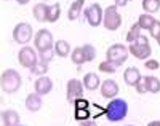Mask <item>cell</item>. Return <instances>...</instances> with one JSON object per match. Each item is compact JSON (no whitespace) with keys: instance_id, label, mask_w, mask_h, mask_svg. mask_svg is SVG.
<instances>
[{"instance_id":"cell-1","label":"cell","mask_w":160,"mask_h":126,"mask_svg":"<svg viewBox=\"0 0 160 126\" xmlns=\"http://www.w3.org/2000/svg\"><path fill=\"white\" fill-rule=\"evenodd\" d=\"M0 85H2L3 93L13 94L21 88L22 78H21L18 70H15V69H7V70H3L2 77H0Z\"/></svg>"},{"instance_id":"cell-2","label":"cell","mask_w":160,"mask_h":126,"mask_svg":"<svg viewBox=\"0 0 160 126\" xmlns=\"http://www.w3.org/2000/svg\"><path fill=\"white\" fill-rule=\"evenodd\" d=\"M128 48L122 43H115L112 46L108 48V51H106V61H111L112 64H115L117 67L122 65L127 59H128Z\"/></svg>"},{"instance_id":"cell-3","label":"cell","mask_w":160,"mask_h":126,"mask_svg":"<svg viewBox=\"0 0 160 126\" xmlns=\"http://www.w3.org/2000/svg\"><path fill=\"white\" fill-rule=\"evenodd\" d=\"M118 7L115 5H109L104 10V18H102V26L108 31H117L120 26H122V16L117 10Z\"/></svg>"},{"instance_id":"cell-4","label":"cell","mask_w":160,"mask_h":126,"mask_svg":"<svg viewBox=\"0 0 160 126\" xmlns=\"http://www.w3.org/2000/svg\"><path fill=\"white\" fill-rule=\"evenodd\" d=\"M83 91H85L83 81H80L78 78H71L68 81V86H66V97H68L69 102L74 104L83 97Z\"/></svg>"},{"instance_id":"cell-5","label":"cell","mask_w":160,"mask_h":126,"mask_svg":"<svg viewBox=\"0 0 160 126\" xmlns=\"http://www.w3.org/2000/svg\"><path fill=\"white\" fill-rule=\"evenodd\" d=\"M32 35H34L32 27L28 22H19V24L15 26V29H13V40L19 45L29 43V41L32 40Z\"/></svg>"},{"instance_id":"cell-6","label":"cell","mask_w":160,"mask_h":126,"mask_svg":"<svg viewBox=\"0 0 160 126\" xmlns=\"http://www.w3.org/2000/svg\"><path fill=\"white\" fill-rule=\"evenodd\" d=\"M127 102L122 101V99H115L112 101L108 109H106V115H108L109 120L112 121H118V120H122L125 115H127Z\"/></svg>"},{"instance_id":"cell-7","label":"cell","mask_w":160,"mask_h":126,"mask_svg":"<svg viewBox=\"0 0 160 126\" xmlns=\"http://www.w3.org/2000/svg\"><path fill=\"white\" fill-rule=\"evenodd\" d=\"M18 61H19V64H21L22 67L31 69V67H34V65L38 62V56H37V53H35L34 48H31V46H22V48L18 51Z\"/></svg>"},{"instance_id":"cell-8","label":"cell","mask_w":160,"mask_h":126,"mask_svg":"<svg viewBox=\"0 0 160 126\" xmlns=\"http://www.w3.org/2000/svg\"><path fill=\"white\" fill-rule=\"evenodd\" d=\"M34 43H35L37 51H43V50L55 48V41H53V35H51V32H50V31H47V29H40V31L35 34Z\"/></svg>"},{"instance_id":"cell-9","label":"cell","mask_w":160,"mask_h":126,"mask_svg":"<svg viewBox=\"0 0 160 126\" xmlns=\"http://www.w3.org/2000/svg\"><path fill=\"white\" fill-rule=\"evenodd\" d=\"M87 21L91 27H98L99 24H102V18H104V10L101 8L99 3H91L87 11H85Z\"/></svg>"},{"instance_id":"cell-10","label":"cell","mask_w":160,"mask_h":126,"mask_svg":"<svg viewBox=\"0 0 160 126\" xmlns=\"http://www.w3.org/2000/svg\"><path fill=\"white\" fill-rule=\"evenodd\" d=\"M128 51L131 56H135L136 59H144L148 61L149 56L152 54V48L151 45H138V43H130Z\"/></svg>"},{"instance_id":"cell-11","label":"cell","mask_w":160,"mask_h":126,"mask_svg":"<svg viewBox=\"0 0 160 126\" xmlns=\"http://www.w3.org/2000/svg\"><path fill=\"white\" fill-rule=\"evenodd\" d=\"M99 90H101L102 97H106V99H112V97H115L118 94V85H117V81L115 80H111V78L104 80L101 83V88Z\"/></svg>"},{"instance_id":"cell-12","label":"cell","mask_w":160,"mask_h":126,"mask_svg":"<svg viewBox=\"0 0 160 126\" xmlns=\"http://www.w3.org/2000/svg\"><path fill=\"white\" fill-rule=\"evenodd\" d=\"M34 90H35V93L40 94V96H45V94L51 93V90H53V81H51V78H50V77H43V75L38 77V78L35 80Z\"/></svg>"},{"instance_id":"cell-13","label":"cell","mask_w":160,"mask_h":126,"mask_svg":"<svg viewBox=\"0 0 160 126\" xmlns=\"http://www.w3.org/2000/svg\"><path fill=\"white\" fill-rule=\"evenodd\" d=\"M2 126H19V114L13 109L2 112Z\"/></svg>"},{"instance_id":"cell-14","label":"cell","mask_w":160,"mask_h":126,"mask_svg":"<svg viewBox=\"0 0 160 126\" xmlns=\"http://www.w3.org/2000/svg\"><path fill=\"white\" fill-rule=\"evenodd\" d=\"M42 96L37 94L35 91L31 93L28 97H26V109H28L29 112H38L40 109H42Z\"/></svg>"},{"instance_id":"cell-15","label":"cell","mask_w":160,"mask_h":126,"mask_svg":"<svg viewBox=\"0 0 160 126\" xmlns=\"http://www.w3.org/2000/svg\"><path fill=\"white\" fill-rule=\"evenodd\" d=\"M82 81H83L85 90H88V91H95V90H98V88L101 86V80H99V77H98L95 72L85 74V77H83Z\"/></svg>"},{"instance_id":"cell-16","label":"cell","mask_w":160,"mask_h":126,"mask_svg":"<svg viewBox=\"0 0 160 126\" xmlns=\"http://www.w3.org/2000/svg\"><path fill=\"white\" fill-rule=\"evenodd\" d=\"M139 78H141V74H139V70L136 67H128L125 70V74H123V80H125V83L128 86H135Z\"/></svg>"},{"instance_id":"cell-17","label":"cell","mask_w":160,"mask_h":126,"mask_svg":"<svg viewBox=\"0 0 160 126\" xmlns=\"http://www.w3.org/2000/svg\"><path fill=\"white\" fill-rule=\"evenodd\" d=\"M83 5H85V0H74V3L69 7V11H68V18L69 21H75L78 19L80 13L83 10Z\"/></svg>"},{"instance_id":"cell-18","label":"cell","mask_w":160,"mask_h":126,"mask_svg":"<svg viewBox=\"0 0 160 126\" xmlns=\"http://www.w3.org/2000/svg\"><path fill=\"white\" fill-rule=\"evenodd\" d=\"M55 53H56V56H59V58H68V56L72 53L69 41H66V40L55 41Z\"/></svg>"},{"instance_id":"cell-19","label":"cell","mask_w":160,"mask_h":126,"mask_svg":"<svg viewBox=\"0 0 160 126\" xmlns=\"http://www.w3.org/2000/svg\"><path fill=\"white\" fill-rule=\"evenodd\" d=\"M47 13H48V5L47 3H37L32 8V15H34L35 21H38V22L47 21Z\"/></svg>"},{"instance_id":"cell-20","label":"cell","mask_w":160,"mask_h":126,"mask_svg":"<svg viewBox=\"0 0 160 126\" xmlns=\"http://www.w3.org/2000/svg\"><path fill=\"white\" fill-rule=\"evenodd\" d=\"M157 19L152 15H149V13H142V15L138 18V26L141 27L142 31H151V27H152V24Z\"/></svg>"},{"instance_id":"cell-21","label":"cell","mask_w":160,"mask_h":126,"mask_svg":"<svg viewBox=\"0 0 160 126\" xmlns=\"http://www.w3.org/2000/svg\"><path fill=\"white\" fill-rule=\"evenodd\" d=\"M61 15V5L59 3H53L48 5V13H47V21L48 22H56Z\"/></svg>"},{"instance_id":"cell-22","label":"cell","mask_w":160,"mask_h":126,"mask_svg":"<svg viewBox=\"0 0 160 126\" xmlns=\"http://www.w3.org/2000/svg\"><path fill=\"white\" fill-rule=\"evenodd\" d=\"M71 59H72V62H74V64H77V65L85 64V62H87V58H85L83 48H82V46H75V48H74V51L71 53Z\"/></svg>"},{"instance_id":"cell-23","label":"cell","mask_w":160,"mask_h":126,"mask_svg":"<svg viewBox=\"0 0 160 126\" xmlns=\"http://www.w3.org/2000/svg\"><path fill=\"white\" fill-rule=\"evenodd\" d=\"M142 10L146 13H157L160 10V0H142Z\"/></svg>"},{"instance_id":"cell-24","label":"cell","mask_w":160,"mask_h":126,"mask_svg":"<svg viewBox=\"0 0 160 126\" xmlns=\"http://www.w3.org/2000/svg\"><path fill=\"white\" fill-rule=\"evenodd\" d=\"M29 70H31V74H32V75H35V77H42V75H45V74L48 72V62L38 61L34 67H31V69H29Z\"/></svg>"},{"instance_id":"cell-25","label":"cell","mask_w":160,"mask_h":126,"mask_svg":"<svg viewBox=\"0 0 160 126\" xmlns=\"http://www.w3.org/2000/svg\"><path fill=\"white\" fill-rule=\"evenodd\" d=\"M141 27L138 26V22L136 24H133L131 27H130V31L127 32V41H130V43H135V41L138 40V37L141 35Z\"/></svg>"},{"instance_id":"cell-26","label":"cell","mask_w":160,"mask_h":126,"mask_svg":"<svg viewBox=\"0 0 160 126\" xmlns=\"http://www.w3.org/2000/svg\"><path fill=\"white\" fill-rule=\"evenodd\" d=\"M146 81H148V90L152 94H157L160 91V80L157 77H146Z\"/></svg>"},{"instance_id":"cell-27","label":"cell","mask_w":160,"mask_h":126,"mask_svg":"<svg viewBox=\"0 0 160 126\" xmlns=\"http://www.w3.org/2000/svg\"><path fill=\"white\" fill-rule=\"evenodd\" d=\"M83 53H85V58H87V62H91V61H95L96 58V50L95 46H93L91 43H85L83 46Z\"/></svg>"},{"instance_id":"cell-28","label":"cell","mask_w":160,"mask_h":126,"mask_svg":"<svg viewBox=\"0 0 160 126\" xmlns=\"http://www.w3.org/2000/svg\"><path fill=\"white\" fill-rule=\"evenodd\" d=\"M115 70H117V65L112 64L111 61H104L99 64V72H102V74H114Z\"/></svg>"},{"instance_id":"cell-29","label":"cell","mask_w":160,"mask_h":126,"mask_svg":"<svg viewBox=\"0 0 160 126\" xmlns=\"http://www.w3.org/2000/svg\"><path fill=\"white\" fill-rule=\"evenodd\" d=\"M55 48H50V50H43V51H38V58L40 61H43V62H50L53 58H55Z\"/></svg>"},{"instance_id":"cell-30","label":"cell","mask_w":160,"mask_h":126,"mask_svg":"<svg viewBox=\"0 0 160 126\" xmlns=\"http://www.w3.org/2000/svg\"><path fill=\"white\" fill-rule=\"evenodd\" d=\"M135 88H136V93H138V94L149 93V90H148V81H146V77H142V75H141V78L138 80V83L135 85Z\"/></svg>"},{"instance_id":"cell-31","label":"cell","mask_w":160,"mask_h":126,"mask_svg":"<svg viewBox=\"0 0 160 126\" xmlns=\"http://www.w3.org/2000/svg\"><path fill=\"white\" fill-rule=\"evenodd\" d=\"M151 37L155 38V40L160 38V21H158V19H157V21L152 24V27H151Z\"/></svg>"},{"instance_id":"cell-32","label":"cell","mask_w":160,"mask_h":126,"mask_svg":"<svg viewBox=\"0 0 160 126\" xmlns=\"http://www.w3.org/2000/svg\"><path fill=\"white\" fill-rule=\"evenodd\" d=\"M144 67L149 69V70H157V69L160 67V64L155 59H148V61H146V64H144Z\"/></svg>"},{"instance_id":"cell-33","label":"cell","mask_w":160,"mask_h":126,"mask_svg":"<svg viewBox=\"0 0 160 126\" xmlns=\"http://www.w3.org/2000/svg\"><path fill=\"white\" fill-rule=\"evenodd\" d=\"M135 43H138V45H149V38L146 37V35H139Z\"/></svg>"},{"instance_id":"cell-34","label":"cell","mask_w":160,"mask_h":126,"mask_svg":"<svg viewBox=\"0 0 160 126\" xmlns=\"http://www.w3.org/2000/svg\"><path fill=\"white\" fill-rule=\"evenodd\" d=\"M78 126H98V124H96L95 120H88V118H87V120H83V121H80Z\"/></svg>"},{"instance_id":"cell-35","label":"cell","mask_w":160,"mask_h":126,"mask_svg":"<svg viewBox=\"0 0 160 126\" xmlns=\"http://www.w3.org/2000/svg\"><path fill=\"white\" fill-rule=\"evenodd\" d=\"M128 2H130V0H115L114 5H115V7H125Z\"/></svg>"},{"instance_id":"cell-36","label":"cell","mask_w":160,"mask_h":126,"mask_svg":"<svg viewBox=\"0 0 160 126\" xmlns=\"http://www.w3.org/2000/svg\"><path fill=\"white\" fill-rule=\"evenodd\" d=\"M148 126H160V120H154V121L148 123Z\"/></svg>"},{"instance_id":"cell-37","label":"cell","mask_w":160,"mask_h":126,"mask_svg":"<svg viewBox=\"0 0 160 126\" xmlns=\"http://www.w3.org/2000/svg\"><path fill=\"white\" fill-rule=\"evenodd\" d=\"M16 2H18L19 5H28V3H29V0H16Z\"/></svg>"},{"instance_id":"cell-38","label":"cell","mask_w":160,"mask_h":126,"mask_svg":"<svg viewBox=\"0 0 160 126\" xmlns=\"http://www.w3.org/2000/svg\"><path fill=\"white\" fill-rule=\"evenodd\" d=\"M157 43H158V46H160V38H158V40H157Z\"/></svg>"},{"instance_id":"cell-39","label":"cell","mask_w":160,"mask_h":126,"mask_svg":"<svg viewBox=\"0 0 160 126\" xmlns=\"http://www.w3.org/2000/svg\"><path fill=\"white\" fill-rule=\"evenodd\" d=\"M128 126H133V124H128Z\"/></svg>"},{"instance_id":"cell-40","label":"cell","mask_w":160,"mask_h":126,"mask_svg":"<svg viewBox=\"0 0 160 126\" xmlns=\"http://www.w3.org/2000/svg\"><path fill=\"white\" fill-rule=\"evenodd\" d=\"M19 126H24V124H19Z\"/></svg>"}]
</instances>
